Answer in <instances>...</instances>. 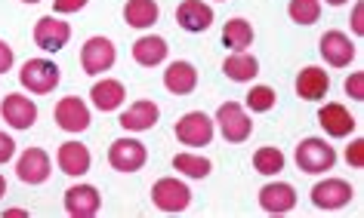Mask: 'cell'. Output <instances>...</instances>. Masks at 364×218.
<instances>
[{
    "label": "cell",
    "mask_w": 364,
    "mask_h": 218,
    "mask_svg": "<svg viewBox=\"0 0 364 218\" xmlns=\"http://www.w3.org/2000/svg\"><path fill=\"white\" fill-rule=\"evenodd\" d=\"M59 80H62V71L56 62H50V59H28L19 71V84L34 96L53 93V89L59 86Z\"/></svg>",
    "instance_id": "cell-1"
},
{
    "label": "cell",
    "mask_w": 364,
    "mask_h": 218,
    "mask_svg": "<svg viewBox=\"0 0 364 218\" xmlns=\"http://www.w3.org/2000/svg\"><path fill=\"white\" fill-rule=\"evenodd\" d=\"M216 126H220L223 139L232 142V144H244L253 135V120L250 114L244 111V105L238 102H223L220 108H216Z\"/></svg>",
    "instance_id": "cell-2"
},
{
    "label": "cell",
    "mask_w": 364,
    "mask_h": 218,
    "mask_svg": "<svg viewBox=\"0 0 364 218\" xmlns=\"http://www.w3.org/2000/svg\"><path fill=\"white\" fill-rule=\"evenodd\" d=\"M336 163V151L318 135H309L296 144V166L309 172V176H321V172H331Z\"/></svg>",
    "instance_id": "cell-3"
},
{
    "label": "cell",
    "mask_w": 364,
    "mask_h": 218,
    "mask_svg": "<svg viewBox=\"0 0 364 218\" xmlns=\"http://www.w3.org/2000/svg\"><path fill=\"white\" fill-rule=\"evenodd\" d=\"M151 203L161 209V212H167V215H179V212H186L188 203H192V188L186 185V181H179V178H158L154 181V188H151Z\"/></svg>",
    "instance_id": "cell-4"
},
{
    "label": "cell",
    "mask_w": 364,
    "mask_h": 218,
    "mask_svg": "<svg viewBox=\"0 0 364 218\" xmlns=\"http://www.w3.org/2000/svg\"><path fill=\"white\" fill-rule=\"evenodd\" d=\"M213 132H216V123L204 111H188L176 120V139L186 148H207L213 142Z\"/></svg>",
    "instance_id": "cell-5"
},
{
    "label": "cell",
    "mask_w": 364,
    "mask_h": 218,
    "mask_svg": "<svg viewBox=\"0 0 364 218\" xmlns=\"http://www.w3.org/2000/svg\"><path fill=\"white\" fill-rule=\"evenodd\" d=\"M114 62H117V50L108 38H90L84 43V50H80V68H84V74H90V77H99V74H105V71H112Z\"/></svg>",
    "instance_id": "cell-6"
},
{
    "label": "cell",
    "mask_w": 364,
    "mask_h": 218,
    "mask_svg": "<svg viewBox=\"0 0 364 218\" xmlns=\"http://www.w3.org/2000/svg\"><path fill=\"white\" fill-rule=\"evenodd\" d=\"M145 160H149V151H145V144L139 139H117V142H112V148H108L112 169L124 172V176L139 172L145 166Z\"/></svg>",
    "instance_id": "cell-7"
},
{
    "label": "cell",
    "mask_w": 364,
    "mask_h": 218,
    "mask_svg": "<svg viewBox=\"0 0 364 218\" xmlns=\"http://www.w3.org/2000/svg\"><path fill=\"white\" fill-rule=\"evenodd\" d=\"M318 52L331 68H349L355 56H358V47L349 40V34L343 31H324V38L318 40Z\"/></svg>",
    "instance_id": "cell-8"
},
{
    "label": "cell",
    "mask_w": 364,
    "mask_h": 218,
    "mask_svg": "<svg viewBox=\"0 0 364 218\" xmlns=\"http://www.w3.org/2000/svg\"><path fill=\"white\" fill-rule=\"evenodd\" d=\"M352 197H355V190L349 181H343V178H324L312 188V203L318 209H324V212H336V209L349 206Z\"/></svg>",
    "instance_id": "cell-9"
},
{
    "label": "cell",
    "mask_w": 364,
    "mask_h": 218,
    "mask_svg": "<svg viewBox=\"0 0 364 218\" xmlns=\"http://www.w3.org/2000/svg\"><path fill=\"white\" fill-rule=\"evenodd\" d=\"M0 117H4V123H10L13 130H31V126L38 123V105H34V98L22 96V93H10L4 98V105H0Z\"/></svg>",
    "instance_id": "cell-10"
},
{
    "label": "cell",
    "mask_w": 364,
    "mask_h": 218,
    "mask_svg": "<svg viewBox=\"0 0 364 218\" xmlns=\"http://www.w3.org/2000/svg\"><path fill=\"white\" fill-rule=\"evenodd\" d=\"M53 172V163H50V154L43 148H25L22 157L16 160V176L25 185H43Z\"/></svg>",
    "instance_id": "cell-11"
},
{
    "label": "cell",
    "mask_w": 364,
    "mask_h": 218,
    "mask_svg": "<svg viewBox=\"0 0 364 218\" xmlns=\"http://www.w3.org/2000/svg\"><path fill=\"white\" fill-rule=\"evenodd\" d=\"M296 206V188L287 181H269L259 188V209L269 215H287Z\"/></svg>",
    "instance_id": "cell-12"
},
{
    "label": "cell",
    "mask_w": 364,
    "mask_h": 218,
    "mask_svg": "<svg viewBox=\"0 0 364 218\" xmlns=\"http://www.w3.org/2000/svg\"><path fill=\"white\" fill-rule=\"evenodd\" d=\"M71 40V25L56 19V16H43L34 25V43L43 50V52H59L65 50V43Z\"/></svg>",
    "instance_id": "cell-13"
},
{
    "label": "cell",
    "mask_w": 364,
    "mask_h": 218,
    "mask_svg": "<svg viewBox=\"0 0 364 218\" xmlns=\"http://www.w3.org/2000/svg\"><path fill=\"white\" fill-rule=\"evenodd\" d=\"M318 123H321V130L331 135V139H349L355 132V117L349 114V108L340 105V102H327L318 108Z\"/></svg>",
    "instance_id": "cell-14"
},
{
    "label": "cell",
    "mask_w": 364,
    "mask_h": 218,
    "mask_svg": "<svg viewBox=\"0 0 364 218\" xmlns=\"http://www.w3.org/2000/svg\"><path fill=\"white\" fill-rule=\"evenodd\" d=\"M53 114H56V123H59L65 132H71V135L90 130V108H87L84 98H77V96L59 98V102H56V111H53Z\"/></svg>",
    "instance_id": "cell-15"
},
{
    "label": "cell",
    "mask_w": 364,
    "mask_h": 218,
    "mask_svg": "<svg viewBox=\"0 0 364 218\" xmlns=\"http://www.w3.org/2000/svg\"><path fill=\"white\" fill-rule=\"evenodd\" d=\"M176 22L188 34H204L213 25V6L204 0H182L176 6Z\"/></svg>",
    "instance_id": "cell-16"
},
{
    "label": "cell",
    "mask_w": 364,
    "mask_h": 218,
    "mask_svg": "<svg viewBox=\"0 0 364 218\" xmlns=\"http://www.w3.org/2000/svg\"><path fill=\"white\" fill-rule=\"evenodd\" d=\"M102 206V197L93 185H71L65 190V212L71 218H93Z\"/></svg>",
    "instance_id": "cell-17"
},
{
    "label": "cell",
    "mask_w": 364,
    "mask_h": 218,
    "mask_svg": "<svg viewBox=\"0 0 364 218\" xmlns=\"http://www.w3.org/2000/svg\"><path fill=\"white\" fill-rule=\"evenodd\" d=\"M294 89H296V96L303 98V102H321V98L327 96V89H331V74H327L324 68H318V65H306L296 74Z\"/></svg>",
    "instance_id": "cell-18"
},
{
    "label": "cell",
    "mask_w": 364,
    "mask_h": 218,
    "mask_svg": "<svg viewBox=\"0 0 364 218\" xmlns=\"http://www.w3.org/2000/svg\"><path fill=\"white\" fill-rule=\"evenodd\" d=\"M56 163H59V169L65 172V176L77 178V176H87V172H90V163H93V157H90V148H87V144H80V142L71 139V142H65V144H59Z\"/></svg>",
    "instance_id": "cell-19"
},
{
    "label": "cell",
    "mask_w": 364,
    "mask_h": 218,
    "mask_svg": "<svg viewBox=\"0 0 364 218\" xmlns=\"http://www.w3.org/2000/svg\"><path fill=\"white\" fill-rule=\"evenodd\" d=\"M158 117H161V108L149 102V98H139V102H133L127 111H121V123L127 132H149L154 123H158Z\"/></svg>",
    "instance_id": "cell-20"
},
{
    "label": "cell",
    "mask_w": 364,
    "mask_h": 218,
    "mask_svg": "<svg viewBox=\"0 0 364 218\" xmlns=\"http://www.w3.org/2000/svg\"><path fill=\"white\" fill-rule=\"evenodd\" d=\"M198 86V71L192 62H170L164 71V89L173 96H192Z\"/></svg>",
    "instance_id": "cell-21"
},
{
    "label": "cell",
    "mask_w": 364,
    "mask_h": 218,
    "mask_svg": "<svg viewBox=\"0 0 364 218\" xmlns=\"http://www.w3.org/2000/svg\"><path fill=\"white\" fill-rule=\"evenodd\" d=\"M167 40L158 38V34H145V38H139L133 43V59H136V65H142V68H158L167 62Z\"/></svg>",
    "instance_id": "cell-22"
},
{
    "label": "cell",
    "mask_w": 364,
    "mask_h": 218,
    "mask_svg": "<svg viewBox=\"0 0 364 218\" xmlns=\"http://www.w3.org/2000/svg\"><path fill=\"white\" fill-rule=\"evenodd\" d=\"M90 98H93V105L99 108V111H117V108L124 105V98H127V89L121 80H112V77H102V80H96L93 89H90Z\"/></svg>",
    "instance_id": "cell-23"
},
{
    "label": "cell",
    "mask_w": 364,
    "mask_h": 218,
    "mask_svg": "<svg viewBox=\"0 0 364 218\" xmlns=\"http://www.w3.org/2000/svg\"><path fill=\"white\" fill-rule=\"evenodd\" d=\"M253 38H257V31H253V25L247 19H241V16L229 19L223 28V47L232 50V52H247Z\"/></svg>",
    "instance_id": "cell-24"
},
{
    "label": "cell",
    "mask_w": 364,
    "mask_h": 218,
    "mask_svg": "<svg viewBox=\"0 0 364 218\" xmlns=\"http://www.w3.org/2000/svg\"><path fill=\"white\" fill-rule=\"evenodd\" d=\"M158 16H161L158 0H127V6H124V22L139 31L151 28L158 22Z\"/></svg>",
    "instance_id": "cell-25"
},
{
    "label": "cell",
    "mask_w": 364,
    "mask_h": 218,
    "mask_svg": "<svg viewBox=\"0 0 364 218\" xmlns=\"http://www.w3.org/2000/svg\"><path fill=\"white\" fill-rule=\"evenodd\" d=\"M223 74L235 80V84H250L253 77H259V62L250 52H232L229 59L223 62Z\"/></svg>",
    "instance_id": "cell-26"
},
{
    "label": "cell",
    "mask_w": 364,
    "mask_h": 218,
    "mask_svg": "<svg viewBox=\"0 0 364 218\" xmlns=\"http://www.w3.org/2000/svg\"><path fill=\"white\" fill-rule=\"evenodd\" d=\"M173 169L182 172V176H188V178H207L213 172V163L201 157V154H176L173 157Z\"/></svg>",
    "instance_id": "cell-27"
},
{
    "label": "cell",
    "mask_w": 364,
    "mask_h": 218,
    "mask_svg": "<svg viewBox=\"0 0 364 218\" xmlns=\"http://www.w3.org/2000/svg\"><path fill=\"white\" fill-rule=\"evenodd\" d=\"M284 151L281 148H272V144H266V148H259L257 154H253V169L259 172V176H278V172H284Z\"/></svg>",
    "instance_id": "cell-28"
},
{
    "label": "cell",
    "mask_w": 364,
    "mask_h": 218,
    "mask_svg": "<svg viewBox=\"0 0 364 218\" xmlns=\"http://www.w3.org/2000/svg\"><path fill=\"white\" fill-rule=\"evenodd\" d=\"M287 16H290V22L294 25L309 28V25H315L318 19H321V0H290Z\"/></svg>",
    "instance_id": "cell-29"
},
{
    "label": "cell",
    "mask_w": 364,
    "mask_h": 218,
    "mask_svg": "<svg viewBox=\"0 0 364 218\" xmlns=\"http://www.w3.org/2000/svg\"><path fill=\"white\" fill-rule=\"evenodd\" d=\"M275 102H278V93H275L272 86H253L250 93H247V98H244V105H247L253 114L272 111V108H275Z\"/></svg>",
    "instance_id": "cell-30"
},
{
    "label": "cell",
    "mask_w": 364,
    "mask_h": 218,
    "mask_svg": "<svg viewBox=\"0 0 364 218\" xmlns=\"http://www.w3.org/2000/svg\"><path fill=\"white\" fill-rule=\"evenodd\" d=\"M346 96L352 102H364V71H355V74L346 77Z\"/></svg>",
    "instance_id": "cell-31"
},
{
    "label": "cell",
    "mask_w": 364,
    "mask_h": 218,
    "mask_svg": "<svg viewBox=\"0 0 364 218\" xmlns=\"http://www.w3.org/2000/svg\"><path fill=\"white\" fill-rule=\"evenodd\" d=\"M346 163H349L352 169H361L364 166V142L361 139H352L349 148H346Z\"/></svg>",
    "instance_id": "cell-32"
},
{
    "label": "cell",
    "mask_w": 364,
    "mask_h": 218,
    "mask_svg": "<svg viewBox=\"0 0 364 218\" xmlns=\"http://www.w3.org/2000/svg\"><path fill=\"white\" fill-rule=\"evenodd\" d=\"M87 4H90V0H53V10L62 13V16H68V13H80Z\"/></svg>",
    "instance_id": "cell-33"
},
{
    "label": "cell",
    "mask_w": 364,
    "mask_h": 218,
    "mask_svg": "<svg viewBox=\"0 0 364 218\" xmlns=\"http://www.w3.org/2000/svg\"><path fill=\"white\" fill-rule=\"evenodd\" d=\"M16 157V142L6 132H0V163H10Z\"/></svg>",
    "instance_id": "cell-34"
},
{
    "label": "cell",
    "mask_w": 364,
    "mask_h": 218,
    "mask_svg": "<svg viewBox=\"0 0 364 218\" xmlns=\"http://www.w3.org/2000/svg\"><path fill=\"white\" fill-rule=\"evenodd\" d=\"M13 62H16V56H13V47L6 40H0V74H6V71L13 68Z\"/></svg>",
    "instance_id": "cell-35"
},
{
    "label": "cell",
    "mask_w": 364,
    "mask_h": 218,
    "mask_svg": "<svg viewBox=\"0 0 364 218\" xmlns=\"http://www.w3.org/2000/svg\"><path fill=\"white\" fill-rule=\"evenodd\" d=\"M352 34H364V6L361 4H355L352 6Z\"/></svg>",
    "instance_id": "cell-36"
},
{
    "label": "cell",
    "mask_w": 364,
    "mask_h": 218,
    "mask_svg": "<svg viewBox=\"0 0 364 218\" xmlns=\"http://www.w3.org/2000/svg\"><path fill=\"white\" fill-rule=\"evenodd\" d=\"M6 218H28V209H6Z\"/></svg>",
    "instance_id": "cell-37"
},
{
    "label": "cell",
    "mask_w": 364,
    "mask_h": 218,
    "mask_svg": "<svg viewBox=\"0 0 364 218\" xmlns=\"http://www.w3.org/2000/svg\"><path fill=\"white\" fill-rule=\"evenodd\" d=\"M324 4H331V6H346L349 0H324Z\"/></svg>",
    "instance_id": "cell-38"
},
{
    "label": "cell",
    "mask_w": 364,
    "mask_h": 218,
    "mask_svg": "<svg viewBox=\"0 0 364 218\" xmlns=\"http://www.w3.org/2000/svg\"><path fill=\"white\" fill-rule=\"evenodd\" d=\"M4 194H6V178L0 176V197H4Z\"/></svg>",
    "instance_id": "cell-39"
},
{
    "label": "cell",
    "mask_w": 364,
    "mask_h": 218,
    "mask_svg": "<svg viewBox=\"0 0 364 218\" xmlns=\"http://www.w3.org/2000/svg\"><path fill=\"white\" fill-rule=\"evenodd\" d=\"M22 4H41V0H22Z\"/></svg>",
    "instance_id": "cell-40"
}]
</instances>
